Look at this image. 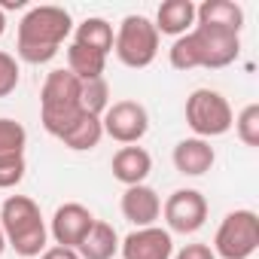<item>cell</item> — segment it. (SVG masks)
<instances>
[{
  "instance_id": "cell-14",
  "label": "cell",
  "mask_w": 259,
  "mask_h": 259,
  "mask_svg": "<svg viewBox=\"0 0 259 259\" xmlns=\"http://www.w3.org/2000/svg\"><path fill=\"white\" fill-rule=\"evenodd\" d=\"M217 162V153L210 147V141H201V138H186L174 147V168L186 177H201L213 168Z\"/></svg>"
},
{
  "instance_id": "cell-22",
  "label": "cell",
  "mask_w": 259,
  "mask_h": 259,
  "mask_svg": "<svg viewBox=\"0 0 259 259\" xmlns=\"http://www.w3.org/2000/svg\"><path fill=\"white\" fill-rule=\"evenodd\" d=\"M25 147H28L25 125L16 122V119L0 116V159H7V156H25Z\"/></svg>"
},
{
  "instance_id": "cell-12",
  "label": "cell",
  "mask_w": 259,
  "mask_h": 259,
  "mask_svg": "<svg viewBox=\"0 0 259 259\" xmlns=\"http://www.w3.org/2000/svg\"><path fill=\"white\" fill-rule=\"evenodd\" d=\"M119 207H122V217L128 223H135L138 229H147V226H156V220L162 213V198L147 183H141V186H125Z\"/></svg>"
},
{
  "instance_id": "cell-30",
  "label": "cell",
  "mask_w": 259,
  "mask_h": 259,
  "mask_svg": "<svg viewBox=\"0 0 259 259\" xmlns=\"http://www.w3.org/2000/svg\"><path fill=\"white\" fill-rule=\"evenodd\" d=\"M4 250H7V238H4V229H0V256H4Z\"/></svg>"
},
{
  "instance_id": "cell-20",
  "label": "cell",
  "mask_w": 259,
  "mask_h": 259,
  "mask_svg": "<svg viewBox=\"0 0 259 259\" xmlns=\"http://www.w3.org/2000/svg\"><path fill=\"white\" fill-rule=\"evenodd\" d=\"M104 67H107V55L95 52V49H85L79 43H70L67 46V70L79 79V82H89V79H101L104 76Z\"/></svg>"
},
{
  "instance_id": "cell-8",
  "label": "cell",
  "mask_w": 259,
  "mask_h": 259,
  "mask_svg": "<svg viewBox=\"0 0 259 259\" xmlns=\"http://www.w3.org/2000/svg\"><path fill=\"white\" fill-rule=\"evenodd\" d=\"M162 217L168 223V232L177 235H192L204 226L207 220V198L198 189H177L168 195L162 204Z\"/></svg>"
},
{
  "instance_id": "cell-23",
  "label": "cell",
  "mask_w": 259,
  "mask_h": 259,
  "mask_svg": "<svg viewBox=\"0 0 259 259\" xmlns=\"http://www.w3.org/2000/svg\"><path fill=\"white\" fill-rule=\"evenodd\" d=\"M79 101H82V110H85V113H92V116H104V110L110 107V85H107V79L101 76V79H89V82H82V95H79Z\"/></svg>"
},
{
  "instance_id": "cell-9",
  "label": "cell",
  "mask_w": 259,
  "mask_h": 259,
  "mask_svg": "<svg viewBox=\"0 0 259 259\" xmlns=\"http://www.w3.org/2000/svg\"><path fill=\"white\" fill-rule=\"evenodd\" d=\"M192 31L201 46V67L220 70V67H229L241 55V34L226 31V28H201V25H195Z\"/></svg>"
},
{
  "instance_id": "cell-26",
  "label": "cell",
  "mask_w": 259,
  "mask_h": 259,
  "mask_svg": "<svg viewBox=\"0 0 259 259\" xmlns=\"http://www.w3.org/2000/svg\"><path fill=\"white\" fill-rule=\"evenodd\" d=\"M19 85V61L10 52H0V98L13 95Z\"/></svg>"
},
{
  "instance_id": "cell-10",
  "label": "cell",
  "mask_w": 259,
  "mask_h": 259,
  "mask_svg": "<svg viewBox=\"0 0 259 259\" xmlns=\"http://www.w3.org/2000/svg\"><path fill=\"white\" fill-rule=\"evenodd\" d=\"M119 253L122 259H171L174 256V241L168 229L159 226H147V229H135L119 241Z\"/></svg>"
},
{
  "instance_id": "cell-25",
  "label": "cell",
  "mask_w": 259,
  "mask_h": 259,
  "mask_svg": "<svg viewBox=\"0 0 259 259\" xmlns=\"http://www.w3.org/2000/svg\"><path fill=\"white\" fill-rule=\"evenodd\" d=\"M25 156H7V159H0V189H13L25 180Z\"/></svg>"
},
{
  "instance_id": "cell-19",
  "label": "cell",
  "mask_w": 259,
  "mask_h": 259,
  "mask_svg": "<svg viewBox=\"0 0 259 259\" xmlns=\"http://www.w3.org/2000/svg\"><path fill=\"white\" fill-rule=\"evenodd\" d=\"M113 40H116L113 37V25L107 19H101V16H89L73 31V43H79L85 49H95L101 55H110L113 52Z\"/></svg>"
},
{
  "instance_id": "cell-11",
  "label": "cell",
  "mask_w": 259,
  "mask_h": 259,
  "mask_svg": "<svg viewBox=\"0 0 259 259\" xmlns=\"http://www.w3.org/2000/svg\"><path fill=\"white\" fill-rule=\"evenodd\" d=\"M92 223H95V217H92V210H89L85 204H79V201H67V204H61V207L52 213L49 235L55 238L58 247H70V250H76L79 241L89 235Z\"/></svg>"
},
{
  "instance_id": "cell-7",
  "label": "cell",
  "mask_w": 259,
  "mask_h": 259,
  "mask_svg": "<svg viewBox=\"0 0 259 259\" xmlns=\"http://www.w3.org/2000/svg\"><path fill=\"white\" fill-rule=\"evenodd\" d=\"M101 128L116 144L132 147L150 132V113L141 101H113L101 116Z\"/></svg>"
},
{
  "instance_id": "cell-29",
  "label": "cell",
  "mask_w": 259,
  "mask_h": 259,
  "mask_svg": "<svg viewBox=\"0 0 259 259\" xmlns=\"http://www.w3.org/2000/svg\"><path fill=\"white\" fill-rule=\"evenodd\" d=\"M4 31H7V16H4V10H0V37H4Z\"/></svg>"
},
{
  "instance_id": "cell-1",
  "label": "cell",
  "mask_w": 259,
  "mask_h": 259,
  "mask_svg": "<svg viewBox=\"0 0 259 259\" xmlns=\"http://www.w3.org/2000/svg\"><path fill=\"white\" fill-rule=\"evenodd\" d=\"M73 19L64 7H31L19 22L16 52L25 64H46L58 55L61 43L70 37Z\"/></svg>"
},
{
  "instance_id": "cell-18",
  "label": "cell",
  "mask_w": 259,
  "mask_h": 259,
  "mask_svg": "<svg viewBox=\"0 0 259 259\" xmlns=\"http://www.w3.org/2000/svg\"><path fill=\"white\" fill-rule=\"evenodd\" d=\"M104 138V128H101V116H92V113H82L67 132L58 138L67 150L73 153H85V150H95Z\"/></svg>"
},
{
  "instance_id": "cell-15",
  "label": "cell",
  "mask_w": 259,
  "mask_h": 259,
  "mask_svg": "<svg viewBox=\"0 0 259 259\" xmlns=\"http://www.w3.org/2000/svg\"><path fill=\"white\" fill-rule=\"evenodd\" d=\"M195 25L201 28H226L241 34L244 28V10L235 0H204L201 7H195Z\"/></svg>"
},
{
  "instance_id": "cell-27",
  "label": "cell",
  "mask_w": 259,
  "mask_h": 259,
  "mask_svg": "<svg viewBox=\"0 0 259 259\" xmlns=\"http://www.w3.org/2000/svg\"><path fill=\"white\" fill-rule=\"evenodd\" d=\"M171 259H217V256H213V250H210L207 244H186V247L177 250Z\"/></svg>"
},
{
  "instance_id": "cell-4",
  "label": "cell",
  "mask_w": 259,
  "mask_h": 259,
  "mask_svg": "<svg viewBox=\"0 0 259 259\" xmlns=\"http://www.w3.org/2000/svg\"><path fill=\"white\" fill-rule=\"evenodd\" d=\"M113 37H116L113 40L116 58L132 70L150 67L159 55V31L147 16H125Z\"/></svg>"
},
{
  "instance_id": "cell-21",
  "label": "cell",
  "mask_w": 259,
  "mask_h": 259,
  "mask_svg": "<svg viewBox=\"0 0 259 259\" xmlns=\"http://www.w3.org/2000/svg\"><path fill=\"white\" fill-rule=\"evenodd\" d=\"M168 61H171L174 70H195V67H201V46H198L195 31H189V34L174 40V46L168 49Z\"/></svg>"
},
{
  "instance_id": "cell-13",
  "label": "cell",
  "mask_w": 259,
  "mask_h": 259,
  "mask_svg": "<svg viewBox=\"0 0 259 259\" xmlns=\"http://www.w3.org/2000/svg\"><path fill=\"white\" fill-rule=\"evenodd\" d=\"M110 168H113V177H116L122 186H141V183L150 177V171H153V156H150L144 147L132 144V147L116 150Z\"/></svg>"
},
{
  "instance_id": "cell-17",
  "label": "cell",
  "mask_w": 259,
  "mask_h": 259,
  "mask_svg": "<svg viewBox=\"0 0 259 259\" xmlns=\"http://www.w3.org/2000/svg\"><path fill=\"white\" fill-rule=\"evenodd\" d=\"M76 253H79V259H113L119 253V235H116V229L110 223H104V220H95L92 229H89V235L79 241Z\"/></svg>"
},
{
  "instance_id": "cell-2",
  "label": "cell",
  "mask_w": 259,
  "mask_h": 259,
  "mask_svg": "<svg viewBox=\"0 0 259 259\" xmlns=\"http://www.w3.org/2000/svg\"><path fill=\"white\" fill-rule=\"evenodd\" d=\"M0 229H4L7 247H13L19 256L31 259L46 250L49 229L43 223L40 204L28 195H10L0 207Z\"/></svg>"
},
{
  "instance_id": "cell-5",
  "label": "cell",
  "mask_w": 259,
  "mask_h": 259,
  "mask_svg": "<svg viewBox=\"0 0 259 259\" xmlns=\"http://www.w3.org/2000/svg\"><path fill=\"white\" fill-rule=\"evenodd\" d=\"M213 256L220 259H250L259 250V217L250 207L232 210L223 217L213 235Z\"/></svg>"
},
{
  "instance_id": "cell-3",
  "label": "cell",
  "mask_w": 259,
  "mask_h": 259,
  "mask_svg": "<svg viewBox=\"0 0 259 259\" xmlns=\"http://www.w3.org/2000/svg\"><path fill=\"white\" fill-rule=\"evenodd\" d=\"M79 95H82V82L67 67H58L46 76V82L40 89V122L52 138H61L85 113Z\"/></svg>"
},
{
  "instance_id": "cell-24",
  "label": "cell",
  "mask_w": 259,
  "mask_h": 259,
  "mask_svg": "<svg viewBox=\"0 0 259 259\" xmlns=\"http://www.w3.org/2000/svg\"><path fill=\"white\" fill-rule=\"evenodd\" d=\"M235 135L244 147H259V104H247L235 116Z\"/></svg>"
},
{
  "instance_id": "cell-16",
  "label": "cell",
  "mask_w": 259,
  "mask_h": 259,
  "mask_svg": "<svg viewBox=\"0 0 259 259\" xmlns=\"http://www.w3.org/2000/svg\"><path fill=\"white\" fill-rule=\"evenodd\" d=\"M156 31L159 37L168 34V37H183L195 28V4L192 0H165L156 13Z\"/></svg>"
},
{
  "instance_id": "cell-28",
  "label": "cell",
  "mask_w": 259,
  "mask_h": 259,
  "mask_svg": "<svg viewBox=\"0 0 259 259\" xmlns=\"http://www.w3.org/2000/svg\"><path fill=\"white\" fill-rule=\"evenodd\" d=\"M40 259H79V253L76 250H70V247H49V250H43L40 253Z\"/></svg>"
},
{
  "instance_id": "cell-6",
  "label": "cell",
  "mask_w": 259,
  "mask_h": 259,
  "mask_svg": "<svg viewBox=\"0 0 259 259\" xmlns=\"http://www.w3.org/2000/svg\"><path fill=\"white\" fill-rule=\"evenodd\" d=\"M232 122H235V113L220 92L195 89L186 98V125L195 132V138H201V141L223 138L232 128Z\"/></svg>"
}]
</instances>
